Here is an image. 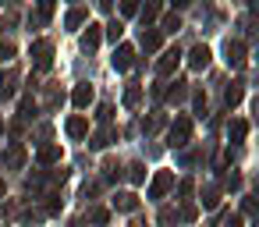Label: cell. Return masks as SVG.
I'll return each mask as SVG.
<instances>
[{
    "label": "cell",
    "mask_w": 259,
    "mask_h": 227,
    "mask_svg": "<svg viewBox=\"0 0 259 227\" xmlns=\"http://www.w3.org/2000/svg\"><path fill=\"white\" fill-rule=\"evenodd\" d=\"M85 131H89L85 117H71V121H68V135H71V139H82Z\"/></svg>",
    "instance_id": "9c48e42d"
},
{
    "label": "cell",
    "mask_w": 259,
    "mask_h": 227,
    "mask_svg": "<svg viewBox=\"0 0 259 227\" xmlns=\"http://www.w3.org/2000/svg\"><path fill=\"white\" fill-rule=\"evenodd\" d=\"M75 227H82V223H75Z\"/></svg>",
    "instance_id": "83f0119b"
},
{
    "label": "cell",
    "mask_w": 259,
    "mask_h": 227,
    "mask_svg": "<svg viewBox=\"0 0 259 227\" xmlns=\"http://www.w3.org/2000/svg\"><path fill=\"white\" fill-rule=\"evenodd\" d=\"M124 103L135 107V103H139V89H128V93H124Z\"/></svg>",
    "instance_id": "d6986e66"
},
{
    "label": "cell",
    "mask_w": 259,
    "mask_h": 227,
    "mask_svg": "<svg viewBox=\"0 0 259 227\" xmlns=\"http://www.w3.org/2000/svg\"><path fill=\"white\" fill-rule=\"evenodd\" d=\"M39 8H43V11H50V8H54V0H39Z\"/></svg>",
    "instance_id": "cb8c5ba5"
},
{
    "label": "cell",
    "mask_w": 259,
    "mask_h": 227,
    "mask_svg": "<svg viewBox=\"0 0 259 227\" xmlns=\"http://www.w3.org/2000/svg\"><path fill=\"white\" fill-rule=\"evenodd\" d=\"M241 100V89H227V103H238Z\"/></svg>",
    "instance_id": "603a6c76"
},
{
    "label": "cell",
    "mask_w": 259,
    "mask_h": 227,
    "mask_svg": "<svg viewBox=\"0 0 259 227\" xmlns=\"http://www.w3.org/2000/svg\"><path fill=\"white\" fill-rule=\"evenodd\" d=\"M227 135H231V142H234V146H241V142H245V135H248V124H245V121H231Z\"/></svg>",
    "instance_id": "5b68a950"
},
{
    "label": "cell",
    "mask_w": 259,
    "mask_h": 227,
    "mask_svg": "<svg viewBox=\"0 0 259 227\" xmlns=\"http://www.w3.org/2000/svg\"><path fill=\"white\" fill-rule=\"evenodd\" d=\"M132 57H135L132 47H121V50L114 54V68H117V71H128V68H132Z\"/></svg>",
    "instance_id": "277c9868"
},
{
    "label": "cell",
    "mask_w": 259,
    "mask_h": 227,
    "mask_svg": "<svg viewBox=\"0 0 259 227\" xmlns=\"http://www.w3.org/2000/svg\"><path fill=\"white\" fill-rule=\"evenodd\" d=\"M39 160H43V163L61 160V146H43V149H39Z\"/></svg>",
    "instance_id": "8fae6325"
},
{
    "label": "cell",
    "mask_w": 259,
    "mask_h": 227,
    "mask_svg": "<svg viewBox=\"0 0 259 227\" xmlns=\"http://www.w3.org/2000/svg\"><path fill=\"white\" fill-rule=\"evenodd\" d=\"M188 61H192V68H206V64H209V50H206V47H195Z\"/></svg>",
    "instance_id": "30bf717a"
},
{
    "label": "cell",
    "mask_w": 259,
    "mask_h": 227,
    "mask_svg": "<svg viewBox=\"0 0 259 227\" xmlns=\"http://www.w3.org/2000/svg\"><path fill=\"white\" fill-rule=\"evenodd\" d=\"M96 43H100V25H89V32H85V39H82V47H85V50H93Z\"/></svg>",
    "instance_id": "4fadbf2b"
},
{
    "label": "cell",
    "mask_w": 259,
    "mask_h": 227,
    "mask_svg": "<svg viewBox=\"0 0 259 227\" xmlns=\"http://www.w3.org/2000/svg\"><path fill=\"white\" fill-rule=\"evenodd\" d=\"M170 185H174V174H170V170H163V174H156V181H153L149 195H153V199H160V195H163V192H167Z\"/></svg>",
    "instance_id": "3957f363"
},
{
    "label": "cell",
    "mask_w": 259,
    "mask_h": 227,
    "mask_svg": "<svg viewBox=\"0 0 259 227\" xmlns=\"http://www.w3.org/2000/svg\"><path fill=\"white\" fill-rule=\"evenodd\" d=\"M121 11H124V15H135V11H139V0H121Z\"/></svg>",
    "instance_id": "e0dca14e"
},
{
    "label": "cell",
    "mask_w": 259,
    "mask_h": 227,
    "mask_svg": "<svg viewBox=\"0 0 259 227\" xmlns=\"http://www.w3.org/2000/svg\"><path fill=\"white\" fill-rule=\"evenodd\" d=\"M50 54H54V47H50L47 39H39V43L32 47V57H36V64H39V68H50Z\"/></svg>",
    "instance_id": "7a4b0ae2"
},
{
    "label": "cell",
    "mask_w": 259,
    "mask_h": 227,
    "mask_svg": "<svg viewBox=\"0 0 259 227\" xmlns=\"http://www.w3.org/2000/svg\"><path fill=\"white\" fill-rule=\"evenodd\" d=\"M114 209H135V195H128V192L114 195Z\"/></svg>",
    "instance_id": "7c38bea8"
},
{
    "label": "cell",
    "mask_w": 259,
    "mask_h": 227,
    "mask_svg": "<svg viewBox=\"0 0 259 227\" xmlns=\"http://www.w3.org/2000/svg\"><path fill=\"white\" fill-rule=\"evenodd\" d=\"M174 4H178V8H185V4H192V0H174Z\"/></svg>",
    "instance_id": "484cf974"
},
{
    "label": "cell",
    "mask_w": 259,
    "mask_h": 227,
    "mask_svg": "<svg viewBox=\"0 0 259 227\" xmlns=\"http://www.w3.org/2000/svg\"><path fill=\"white\" fill-rule=\"evenodd\" d=\"M100 8H110V0H100Z\"/></svg>",
    "instance_id": "4316f807"
},
{
    "label": "cell",
    "mask_w": 259,
    "mask_h": 227,
    "mask_svg": "<svg viewBox=\"0 0 259 227\" xmlns=\"http://www.w3.org/2000/svg\"><path fill=\"white\" fill-rule=\"evenodd\" d=\"M82 18H85V15H82V11H71V15H68V25H71V29H75V25H78V22H82Z\"/></svg>",
    "instance_id": "ffe728a7"
},
{
    "label": "cell",
    "mask_w": 259,
    "mask_h": 227,
    "mask_svg": "<svg viewBox=\"0 0 259 227\" xmlns=\"http://www.w3.org/2000/svg\"><path fill=\"white\" fill-rule=\"evenodd\" d=\"M241 61H245V47H241V43H227V64L238 68Z\"/></svg>",
    "instance_id": "8992f818"
},
{
    "label": "cell",
    "mask_w": 259,
    "mask_h": 227,
    "mask_svg": "<svg viewBox=\"0 0 259 227\" xmlns=\"http://www.w3.org/2000/svg\"><path fill=\"white\" fill-rule=\"evenodd\" d=\"M142 47H146V50H156V47H160V36H156V32H142Z\"/></svg>",
    "instance_id": "5bb4252c"
},
{
    "label": "cell",
    "mask_w": 259,
    "mask_h": 227,
    "mask_svg": "<svg viewBox=\"0 0 259 227\" xmlns=\"http://www.w3.org/2000/svg\"><path fill=\"white\" fill-rule=\"evenodd\" d=\"M156 11H160V4H156V0H153V4H146V11H142V22L156 18Z\"/></svg>",
    "instance_id": "9a60e30c"
},
{
    "label": "cell",
    "mask_w": 259,
    "mask_h": 227,
    "mask_svg": "<svg viewBox=\"0 0 259 227\" xmlns=\"http://www.w3.org/2000/svg\"><path fill=\"white\" fill-rule=\"evenodd\" d=\"M178 61H181V54H178V50L163 54V61H160V75H170V71L178 68Z\"/></svg>",
    "instance_id": "52a82bcc"
},
{
    "label": "cell",
    "mask_w": 259,
    "mask_h": 227,
    "mask_svg": "<svg viewBox=\"0 0 259 227\" xmlns=\"http://www.w3.org/2000/svg\"><path fill=\"white\" fill-rule=\"evenodd\" d=\"M128 177H132V181H142V177H146V170H142V167H139V163H135V167H132V174H128Z\"/></svg>",
    "instance_id": "7402d4cb"
},
{
    "label": "cell",
    "mask_w": 259,
    "mask_h": 227,
    "mask_svg": "<svg viewBox=\"0 0 259 227\" xmlns=\"http://www.w3.org/2000/svg\"><path fill=\"white\" fill-rule=\"evenodd\" d=\"M15 57V47L11 43H0V61H11Z\"/></svg>",
    "instance_id": "2e32d148"
},
{
    "label": "cell",
    "mask_w": 259,
    "mask_h": 227,
    "mask_svg": "<svg viewBox=\"0 0 259 227\" xmlns=\"http://www.w3.org/2000/svg\"><path fill=\"white\" fill-rule=\"evenodd\" d=\"M89 103H93V85L82 82V85L75 89V107H89Z\"/></svg>",
    "instance_id": "ba28073f"
},
{
    "label": "cell",
    "mask_w": 259,
    "mask_h": 227,
    "mask_svg": "<svg viewBox=\"0 0 259 227\" xmlns=\"http://www.w3.org/2000/svg\"><path fill=\"white\" fill-rule=\"evenodd\" d=\"M121 32H124V29H121V22H114V25L107 29V36H110V39H121Z\"/></svg>",
    "instance_id": "ac0fdd59"
},
{
    "label": "cell",
    "mask_w": 259,
    "mask_h": 227,
    "mask_svg": "<svg viewBox=\"0 0 259 227\" xmlns=\"http://www.w3.org/2000/svg\"><path fill=\"white\" fill-rule=\"evenodd\" d=\"M227 227H241V220H238V216H231V223H227Z\"/></svg>",
    "instance_id": "d4e9b609"
},
{
    "label": "cell",
    "mask_w": 259,
    "mask_h": 227,
    "mask_svg": "<svg viewBox=\"0 0 259 227\" xmlns=\"http://www.w3.org/2000/svg\"><path fill=\"white\" fill-rule=\"evenodd\" d=\"M188 135H192V121L188 117H178V124L170 128V146L178 149V146H185L188 142Z\"/></svg>",
    "instance_id": "6da1fadb"
},
{
    "label": "cell",
    "mask_w": 259,
    "mask_h": 227,
    "mask_svg": "<svg viewBox=\"0 0 259 227\" xmlns=\"http://www.w3.org/2000/svg\"><path fill=\"white\" fill-rule=\"evenodd\" d=\"M163 25H167V29H163V32H178V29H181V22H178V18H167V22H163Z\"/></svg>",
    "instance_id": "44dd1931"
}]
</instances>
